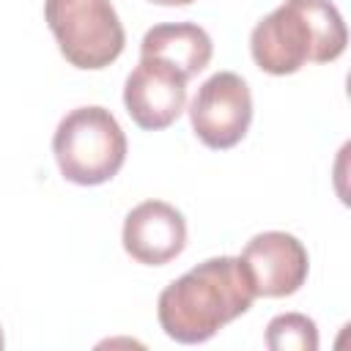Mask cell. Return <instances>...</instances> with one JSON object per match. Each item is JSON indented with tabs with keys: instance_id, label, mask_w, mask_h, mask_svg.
I'll return each mask as SVG.
<instances>
[{
	"instance_id": "6da1fadb",
	"label": "cell",
	"mask_w": 351,
	"mask_h": 351,
	"mask_svg": "<svg viewBox=\"0 0 351 351\" xmlns=\"http://www.w3.org/2000/svg\"><path fill=\"white\" fill-rule=\"evenodd\" d=\"M255 302L252 280L241 258L219 255L173 280L156 302L159 326L176 343H206Z\"/></svg>"
},
{
	"instance_id": "7a4b0ae2",
	"label": "cell",
	"mask_w": 351,
	"mask_h": 351,
	"mask_svg": "<svg viewBox=\"0 0 351 351\" xmlns=\"http://www.w3.org/2000/svg\"><path fill=\"white\" fill-rule=\"evenodd\" d=\"M348 30L332 0H285L250 36L261 71L285 77L307 63H332L346 52Z\"/></svg>"
},
{
	"instance_id": "3957f363",
	"label": "cell",
	"mask_w": 351,
	"mask_h": 351,
	"mask_svg": "<svg viewBox=\"0 0 351 351\" xmlns=\"http://www.w3.org/2000/svg\"><path fill=\"white\" fill-rule=\"evenodd\" d=\"M60 176L80 186H99L118 176L126 162V134L115 115L99 104L66 112L52 134Z\"/></svg>"
},
{
	"instance_id": "277c9868",
	"label": "cell",
	"mask_w": 351,
	"mask_h": 351,
	"mask_svg": "<svg viewBox=\"0 0 351 351\" xmlns=\"http://www.w3.org/2000/svg\"><path fill=\"white\" fill-rule=\"evenodd\" d=\"M44 19L60 55L77 69H104L123 52L126 33L110 0H47Z\"/></svg>"
},
{
	"instance_id": "5b68a950",
	"label": "cell",
	"mask_w": 351,
	"mask_h": 351,
	"mask_svg": "<svg viewBox=\"0 0 351 351\" xmlns=\"http://www.w3.org/2000/svg\"><path fill=\"white\" fill-rule=\"evenodd\" d=\"M189 121L197 140L214 151L233 148L252 123V96L233 71L211 74L189 101Z\"/></svg>"
},
{
	"instance_id": "8992f818",
	"label": "cell",
	"mask_w": 351,
	"mask_h": 351,
	"mask_svg": "<svg viewBox=\"0 0 351 351\" xmlns=\"http://www.w3.org/2000/svg\"><path fill=\"white\" fill-rule=\"evenodd\" d=\"M186 77L162 58H140L123 85V104L140 129L159 132L178 121L186 104Z\"/></svg>"
},
{
	"instance_id": "52a82bcc",
	"label": "cell",
	"mask_w": 351,
	"mask_h": 351,
	"mask_svg": "<svg viewBox=\"0 0 351 351\" xmlns=\"http://www.w3.org/2000/svg\"><path fill=\"white\" fill-rule=\"evenodd\" d=\"M241 263L252 280L255 296L280 299L296 293L310 271L304 244L285 230H263L241 250Z\"/></svg>"
},
{
	"instance_id": "ba28073f",
	"label": "cell",
	"mask_w": 351,
	"mask_h": 351,
	"mask_svg": "<svg viewBox=\"0 0 351 351\" xmlns=\"http://www.w3.org/2000/svg\"><path fill=\"white\" fill-rule=\"evenodd\" d=\"M121 241L132 261L165 266L186 247V219L165 200H145L126 214Z\"/></svg>"
},
{
	"instance_id": "9c48e42d",
	"label": "cell",
	"mask_w": 351,
	"mask_h": 351,
	"mask_svg": "<svg viewBox=\"0 0 351 351\" xmlns=\"http://www.w3.org/2000/svg\"><path fill=\"white\" fill-rule=\"evenodd\" d=\"M214 55L211 36L195 22L154 25L140 41V58H162L176 66L186 80L200 74Z\"/></svg>"
},
{
	"instance_id": "30bf717a",
	"label": "cell",
	"mask_w": 351,
	"mask_h": 351,
	"mask_svg": "<svg viewBox=\"0 0 351 351\" xmlns=\"http://www.w3.org/2000/svg\"><path fill=\"white\" fill-rule=\"evenodd\" d=\"M266 346L271 351H315L318 348V326L313 318L302 313L274 315L266 326Z\"/></svg>"
},
{
	"instance_id": "8fae6325",
	"label": "cell",
	"mask_w": 351,
	"mask_h": 351,
	"mask_svg": "<svg viewBox=\"0 0 351 351\" xmlns=\"http://www.w3.org/2000/svg\"><path fill=\"white\" fill-rule=\"evenodd\" d=\"M151 3H156V5H189L195 0H151Z\"/></svg>"
},
{
	"instance_id": "7c38bea8",
	"label": "cell",
	"mask_w": 351,
	"mask_h": 351,
	"mask_svg": "<svg viewBox=\"0 0 351 351\" xmlns=\"http://www.w3.org/2000/svg\"><path fill=\"white\" fill-rule=\"evenodd\" d=\"M0 346H3V329H0Z\"/></svg>"
}]
</instances>
